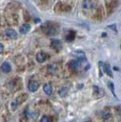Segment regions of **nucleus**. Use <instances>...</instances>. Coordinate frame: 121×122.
<instances>
[{"label": "nucleus", "mask_w": 121, "mask_h": 122, "mask_svg": "<svg viewBox=\"0 0 121 122\" xmlns=\"http://www.w3.org/2000/svg\"><path fill=\"white\" fill-rule=\"evenodd\" d=\"M51 47L54 50H61L63 47V43L61 41L53 39L51 41Z\"/></svg>", "instance_id": "4"}, {"label": "nucleus", "mask_w": 121, "mask_h": 122, "mask_svg": "<svg viewBox=\"0 0 121 122\" xmlns=\"http://www.w3.org/2000/svg\"><path fill=\"white\" fill-rule=\"evenodd\" d=\"M43 89H44V92L46 93L47 95H51L53 93V88H52L50 84H49V83L44 84V87H43Z\"/></svg>", "instance_id": "9"}, {"label": "nucleus", "mask_w": 121, "mask_h": 122, "mask_svg": "<svg viewBox=\"0 0 121 122\" xmlns=\"http://www.w3.org/2000/svg\"><path fill=\"white\" fill-rule=\"evenodd\" d=\"M92 2H91V1H89V0H86V1H85L84 4H83V6H84L85 9H89V8L92 7Z\"/></svg>", "instance_id": "17"}, {"label": "nucleus", "mask_w": 121, "mask_h": 122, "mask_svg": "<svg viewBox=\"0 0 121 122\" xmlns=\"http://www.w3.org/2000/svg\"><path fill=\"white\" fill-rule=\"evenodd\" d=\"M104 36H107V34H106V33H103V34H102V37H104Z\"/></svg>", "instance_id": "24"}, {"label": "nucleus", "mask_w": 121, "mask_h": 122, "mask_svg": "<svg viewBox=\"0 0 121 122\" xmlns=\"http://www.w3.org/2000/svg\"><path fill=\"white\" fill-rule=\"evenodd\" d=\"M75 30H69L68 34H66V41H69L71 42L75 40Z\"/></svg>", "instance_id": "10"}, {"label": "nucleus", "mask_w": 121, "mask_h": 122, "mask_svg": "<svg viewBox=\"0 0 121 122\" xmlns=\"http://www.w3.org/2000/svg\"><path fill=\"white\" fill-rule=\"evenodd\" d=\"M58 93H59L60 97H65L67 95V89H65V88H62V89H60L59 90Z\"/></svg>", "instance_id": "14"}, {"label": "nucleus", "mask_w": 121, "mask_h": 122, "mask_svg": "<svg viewBox=\"0 0 121 122\" xmlns=\"http://www.w3.org/2000/svg\"><path fill=\"white\" fill-rule=\"evenodd\" d=\"M94 96L96 98H101L104 95V91L97 86H93Z\"/></svg>", "instance_id": "2"}, {"label": "nucleus", "mask_w": 121, "mask_h": 122, "mask_svg": "<svg viewBox=\"0 0 121 122\" xmlns=\"http://www.w3.org/2000/svg\"><path fill=\"white\" fill-rule=\"evenodd\" d=\"M116 113L117 114H119V115H121V105H119L116 107Z\"/></svg>", "instance_id": "21"}, {"label": "nucleus", "mask_w": 121, "mask_h": 122, "mask_svg": "<svg viewBox=\"0 0 121 122\" xmlns=\"http://www.w3.org/2000/svg\"><path fill=\"white\" fill-rule=\"evenodd\" d=\"M120 49H121V44H120Z\"/></svg>", "instance_id": "25"}, {"label": "nucleus", "mask_w": 121, "mask_h": 122, "mask_svg": "<svg viewBox=\"0 0 121 122\" xmlns=\"http://www.w3.org/2000/svg\"><path fill=\"white\" fill-rule=\"evenodd\" d=\"M111 117V114L109 112H107V111H104V112L102 113V117H103V119L104 120H107Z\"/></svg>", "instance_id": "15"}, {"label": "nucleus", "mask_w": 121, "mask_h": 122, "mask_svg": "<svg viewBox=\"0 0 121 122\" xmlns=\"http://www.w3.org/2000/svg\"><path fill=\"white\" fill-rule=\"evenodd\" d=\"M113 70H119V69H118V67L114 66V67H113Z\"/></svg>", "instance_id": "23"}, {"label": "nucleus", "mask_w": 121, "mask_h": 122, "mask_svg": "<svg viewBox=\"0 0 121 122\" xmlns=\"http://www.w3.org/2000/svg\"><path fill=\"white\" fill-rule=\"evenodd\" d=\"M104 64L105 63H103L102 61H100L99 64H98V66H99V70H100V76L101 77L102 76V71L101 70H103L104 72Z\"/></svg>", "instance_id": "16"}, {"label": "nucleus", "mask_w": 121, "mask_h": 122, "mask_svg": "<svg viewBox=\"0 0 121 122\" xmlns=\"http://www.w3.org/2000/svg\"><path fill=\"white\" fill-rule=\"evenodd\" d=\"M104 72L106 74H107L108 76H111V78L113 77V73L111 72V66L108 64V63H105L104 64Z\"/></svg>", "instance_id": "12"}, {"label": "nucleus", "mask_w": 121, "mask_h": 122, "mask_svg": "<svg viewBox=\"0 0 121 122\" xmlns=\"http://www.w3.org/2000/svg\"><path fill=\"white\" fill-rule=\"evenodd\" d=\"M73 56H75V58H76V60H78V61H80L81 63L85 62V61L87 60L85 53L82 52V51H75L73 53Z\"/></svg>", "instance_id": "1"}, {"label": "nucleus", "mask_w": 121, "mask_h": 122, "mask_svg": "<svg viewBox=\"0 0 121 122\" xmlns=\"http://www.w3.org/2000/svg\"><path fill=\"white\" fill-rule=\"evenodd\" d=\"M107 28H108L112 29L114 32H117V30H116V25L115 24L111 25H108V26H107Z\"/></svg>", "instance_id": "20"}, {"label": "nucleus", "mask_w": 121, "mask_h": 122, "mask_svg": "<svg viewBox=\"0 0 121 122\" xmlns=\"http://www.w3.org/2000/svg\"><path fill=\"white\" fill-rule=\"evenodd\" d=\"M5 34L7 37L10 38V39H16L18 37L17 32L13 29H7L5 31Z\"/></svg>", "instance_id": "5"}, {"label": "nucleus", "mask_w": 121, "mask_h": 122, "mask_svg": "<svg viewBox=\"0 0 121 122\" xmlns=\"http://www.w3.org/2000/svg\"><path fill=\"white\" fill-rule=\"evenodd\" d=\"M50 118L47 117V116H44L42 118L40 119V121L41 122H49V121H50Z\"/></svg>", "instance_id": "19"}, {"label": "nucleus", "mask_w": 121, "mask_h": 122, "mask_svg": "<svg viewBox=\"0 0 121 122\" xmlns=\"http://www.w3.org/2000/svg\"><path fill=\"white\" fill-rule=\"evenodd\" d=\"M56 67L55 66H53V65H50V66H48V72H54L56 71Z\"/></svg>", "instance_id": "18"}, {"label": "nucleus", "mask_w": 121, "mask_h": 122, "mask_svg": "<svg viewBox=\"0 0 121 122\" xmlns=\"http://www.w3.org/2000/svg\"><path fill=\"white\" fill-rule=\"evenodd\" d=\"M30 29H31V25H28V24H24L20 28L19 31L22 34H27L29 31Z\"/></svg>", "instance_id": "11"}, {"label": "nucleus", "mask_w": 121, "mask_h": 122, "mask_svg": "<svg viewBox=\"0 0 121 122\" xmlns=\"http://www.w3.org/2000/svg\"><path fill=\"white\" fill-rule=\"evenodd\" d=\"M36 60H37V62L40 63H44L47 60V54L44 53H42V52L38 53L36 56Z\"/></svg>", "instance_id": "8"}, {"label": "nucleus", "mask_w": 121, "mask_h": 122, "mask_svg": "<svg viewBox=\"0 0 121 122\" xmlns=\"http://www.w3.org/2000/svg\"><path fill=\"white\" fill-rule=\"evenodd\" d=\"M39 88V83L37 81H31L28 84V89L31 92H36Z\"/></svg>", "instance_id": "6"}, {"label": "nucleus", "mask_w": 121, "mask_h": 122, "mask_svg": "<svg viewBox=\"0 0 121 122\" xmlns=\"http://www.w3.org/2000/svg\"><path fill=\"white\" fill-rule=\"evenodd\" d=\"M3 51H4V46L2 45V44L0 43V54L2 53Z\"/></svg>", "instance_id": "22"}, {"label": "nucleus", "mask_w": 121, "mask_h": 122, "mask_svg": "<svg viewBox=\"0 0 121 122\" xmlns=\"http://www.w3.org/2000/svg\"><path fill=\"white\" fill-rule=\"evenodd\" d=\"M81 66V62L78 61V60H71L69 63V66L70 70L73 72H76L79 70V67Z\"/></svg>", "instance_id": "3"}, {"label": "nucleus", "mask_w": 121, "mask_h": 122, "mask_svg": "<svg viewBox=\"0 0 121 122\" xmlns=\"http://www.w3.org/2000/svg\"><path fill=\"white\" fill-rule=\"evenodd\" d=\"M107 87H108V89L111 90L112 94L113 95V96L116 98V95L115 94V86H114V84L113 83V82H111V81L107 82Z\"/></svg>", "instance_id": "13"}, {"label": "nucleus", "mask_w": 121, "mask_h": 122, "mask_svg": "<svg viewBox=\"0 0 121 122\" xmlns=\"http://www.w3.org/2000/svg\"><path fill=\"white\" fill-rule=\"evenodd\" d=\"M1 70L4 73H9L12 70V67H11V65L9 64V63L4 62L1 66Z\"/></svg>", "instance_id": "7"}, {"label": "nucleus", "mask_w": 121, "mask_h": 122, "mask_svg": "<svg viewBox=\"0 0 121 122\" xmlns=\"http://www.w3.org/2000/svg\"><path fill=\"white\" fill-rule=\"evenodd\" d=\"M120 121H121V120H120Z\"/></svg>", "instance_id": "26"}]
</instances>
